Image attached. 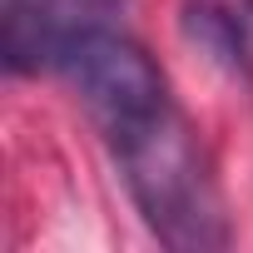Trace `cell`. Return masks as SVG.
<instances>
[{
  "instance_id": "3957f363",
  "label": "cell",
  "mask_w": 253,
  "mask_h": 253,
  "mask_svg": "<svg viewBox=\"0 0 253 253\" xmlns=\"http://www.w3.org/2000/svg\"><path fill=\"white\" fill-rule=\"evenodd\" d=\"M119 0H5L0 5V55L15 75L60 70L70 45L99 25Z\"/></svg>"
},
{
  "instance_id": "5b68a950",
  "label": "cell",
  "mask_w": 253,
  "mask_h": 253,
  "mask_svg": "<svg viewBox=\"0 0 253 253\" xmlns=\"http://www.w3.org/2000/svg\"><path fill=\"white\" fill-rule=\"evenodd\" d=\"M248 10H253V0H248Z\"/></svg>"
},
{
  "instance_id": "6da1fadb",
  "label": "cell",
  "mask_w": 253,
  "mask_h": 253,
  "mask_svg": "<svg viewBox=\"0 0 253 253\" xmlns=\"http://www.w3.org/2000/svg\"><path fill=\"white\" fill-rule=\"evenodd\" d=\"M124 189L134 209L154 228V238L174 253H213L228 243V213L218 199V184L209 174V159L189 129V119L169 104L139 129L109 139Z\"/></svg>"
},
{
  "instance_id": "7a4b0ae2",
  "label": "cell",
  "mask_w": 253,
  "mask_h": 253,
  "mask_svg": "<svg viewBox=\"0 0 253 253\" xmlns=\"http://www.w3.org/2000/svg\"><path fill=\"white\" fill-rule=\"evenodd\" d=\"M60 75L70 80L75 99L99 124L104 139H119V134L139 129L144 119H154L159 109L174 104L169 80L154 65V55L144 45H134L129 35L109 30V25L80 35L70 45V55L60 60Z\"/></svg>"
},
{
  "instance_id": "277c9868",
  "label": "cell",
  "mask_w": 253,
  "mask_h": 253,
  "mask_svg": "<svg viewBox=\"0 0 253 253\" xmlns=\"http://www.w3.org/2000/svg\"><path fill=\"white\" fill-rule=\"evenodd\" d=\"M184 35L218 65V70H228V75H253V55H248V30H243V20L228 10V5H218V0H189L184 5Z\"/></svg>"
}]
</instances>
